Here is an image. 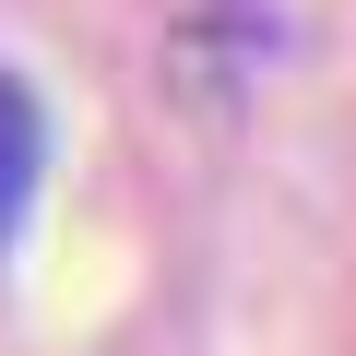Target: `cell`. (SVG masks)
Returning a JSON list of instances; mask_svg holds the SVG:
<instances>
[{
	"instance_id": "cell-1",
	"label": "cell",
	"mask_w": 356,
	"mask_h": 356,
	"mask_svg": "<svg viewBox=\"0 0 356 356\" xmlns=\"http://www.w3.org/2000/svg\"><path fill=\"white\" fill-rule=\"evenodd\" d=\"M36 166H48V119H36V95L13 72H0V250H13V226L36 202Z\"/></svg>"
}]
</instances>
